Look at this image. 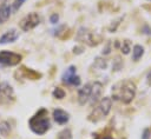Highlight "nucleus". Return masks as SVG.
<instances>
[{"label": "nucleus", "instance_id": "11", "mask_svg": "<svg viewBox=\"0 0 151 139\" xmlns=\"http://www.w3.org/2000/svg\"><path fill=\"white\" fill-rule=\"evenodd\" d=\"M101 90H103L101 82H99V81L92 82V94H91V99H90V102H91V104L97 102L98 98H99L100 94H101Z\"/></svg>", "mask_w": 151, "mask_h": 139}, {"label": "nucleus", "instance_id": "8", "mask_svg": "<svg viewBox=\"0 0 151 139\" xmlns=\"http://www.w3.org/2000/svg\"><path fill=\"white\" fill-rule=\"evenodd\" d=\"M91 94H92V82H87L81 88H79V91H78V102H79V105L87 104L91 99Z\"/></svg>", "mask_w": 151, "mask_h": 139}, {"label": "nucleus", "instance_id": "14", "mask_svg": "<svg viewBox=\"0 0 151 139\" xmlns=\"http://www.w3.org/2000/svg\"><path fill=\"white\" fill-rule=\"evenodd\" d=\"M21 72L24 73V75L26 77V78H28V79H32V80H37V79H39V78H41V74L40 73H38V72H35V71H33V70H27L26 67H21Z\"/></svg>", "mask_w": 151, "mask_h": 139}, {"label": "nucleus", "instance_id": "21", "mask_svg": "<svg viewBox=\"0 0 151 139\" xmlns=\"http://www.w3.org/2000/svg\"><path fill=\"white\" fill-rule=\"evenodd\" d=\"M120 49H122V52H123L124 54H127V53L130 52V41H129V40H124L123 44H122Z\"/></svg>", "mask_w": 151, "mask_h": 139}, {"label": "nucleus", "instance_id": "4", "mask_svg": "<svg viewBox=\"0 0 151 139\" xmlns=\"http://www.w3.org/2000/svg\"><path fill=\"white\" fill-rule=\"evenodd\" d=\"M77 40L81 41L88 46H97L101 41V37L97 35L94 32L90 31L88 28L80 27L77 32Z\"/></svg>", "mask_w": 151, "mask_h": 139}, {"label": "nucleus", "instance_id": "26", "mask_svg": "<svg viewBox=\"0 0 151 139\" xmlns=\"http://www.w3.org/2000/svg\"><path fill=\"white\" fill-rule=\"evenodd\" d=\"M149 1H151V0H149Z\"/></svg>", "mask_w": 151, "mask_h": 139}, {"label": "nucleus", "instance_id": "3", "mask_svg": "<svg viewBox=\"0 0 151 139\" xmlns=\"http://www.w3.org/2000/svg\"><path fill=\"white\" fill-rule=\"evenodd\" d=\"M111 107H112V99L109 98V97L101 98L100 101L94 106V108L90 113L88 120L93 121V123H97V121L101 120L103 118H105L110 113Z\"/></svg>", "mask_w": 151, "mask_h": 139}, {"label": "nucleus", "instance_id": "20", "mask_svg": "<svg viewBox=\"0 0 151 139\" xmlns=\"http://www.w3.org/2000/svg\"><path fill=\"white\" fill-rule=\"evenodd\" d=\"M80 82H81L80 77L76 74V75H73V77L71 78V80L68 81V84H67V85H71V86H79V85H80Z\"/></svg>", "mask_w": 151, "mask_h": 139}, {"label": "nucleus", "instance_id": "15", "mask_svg": "<svg viewBox=\"0 0 151 139\" xmlns=\"http://www.w3.org/2000/svg\"><path fill=\"white\" fill-rule=\"evenodd\" d=\"M144 54V47L140 45H134L132 48V59L134 61H138Z\"/></svg>", "mask_w": 151, "mask_h": 139}, {"label": "nucleus", "instance_id": "9", "mask_svg": "<svg viewBox=\"0 0 151 139\" xmlns=\"http://www.w3.org/2000/svg\"><path fill=\"white\" fill-rule=\"evenodd\" d=\"M19 38V33L15 28H11L7 32H5L1 37H0V44L5 45V44H9V42H14L17 39Z\"/></svg>", "mask_w": 151, "mask_h": 139}, {"label": "nucleus", "instance_id": "17", "mask_svg": "<svg viewBox=\"0 0 151 139\" xmlns=\"http://www.w3.org/2000/svg\"><path fill=\"white\" fill-rule=\"evenodd\" d=\"M58 139H72V132L70 128H64L63 131L59 132Z\"/></svg>", "mask_w": 151, "mask_h": 139}, {"label": "nucleus", "instance_id": "22", "mask_svg": "<svg viewBox=\"0 0 151 139\" xmlns=\"http://www.w3.org/2000/svg\"><path fill=\"white\" fill-rule=\"evenodd\" d=\"M151 138V132L149 128H145L142 133V139H150Z\"/></svg>", "mask_w": 151, "mask_h": 139}, {"label": "nucleus", "instance_id": "13", "mask_svg": "<svg viewBox=\"0 0 151 139\" xmlns=\"http://www.w3.org/2000/svg\"><path fill=\"white\" fill-rule=\"evenodd\" d=\"M77 68H76V66H70L65 72H64V74H63V77H61V81L64 82V84H68V81L71 80V78L73 77V75H76V71Z\"/></svg>", "mask_w": 151, "mask_h": 139}, {"label": "nucleus", "instance_id": "18", "mask_svg": "<svg viewBox=\"0 0 151 139\" xmlns=\"http://www.w3.org/2000/svg\"><path fill=\"white\" fill-rule=\"evenodd\" d=\"M65 91L63 90V88H60V87H55L54 90H53V92H52V95L54 97V98H57V99H63L64 97H65Z\"/></svg>", "mask_w": 151, "mask_h": 139}, {"label": "nucleus", "instance_id": "25", "mask_svg": "<svg viewBox=\"0 0 151 139\" xmlns=\"http://www.w3.org/2000/svg\"><path fill=\"white\" fill-rule=\"evenodd\" d=\"M98 139H111L109 135H105V137H101V138H98Z\"/></svg>", "mask_w": 151, "mask_h": 139}, {"label": "nucleus", "instance_id": "24", "mask_svg": "<svg viewBox=\"0 0 151 139\" xmlns=\"http://www.w3.org/2000/svg\"><path fill=\"white\" fill-rule=\"evenodd\" d=\"M146 82L149 86H151V71H149V73L146 74Z\"/></svg>", "mask_w": 151, "mask_h": 139}, {"label": "nucleus", "instance_id": "6", "mask_svg": "<svg viewBox=\"0 0 151 139\" xmlns=\"http://www.w3.org/2000/svg\"><path fill=\"white\" fill-rule=\"evenodd\" d=\"M15 100L13 87L6 82H0V105H11Z\"/></svg>", "mask_w": 151, "mask_h": 139}, {"label": "nucleus", "instance_id": "19", "mask_svg": "<svg viewBox=\"0 0 151 139\" xmlns=\"http://www.w3.org/2000/svg\"><path fill=\"white\" fill-rule=\"evenodd\" d=\"M25 1H26V0H14V1L12 2V5H11V7H12V12L15 13V12L22 6V4H24Z\"/></svg>", "mask_w": 151, "mask_h": 139}, {"label": "nucleus", "instance_id": "5", "mask_svg": "<svg viewBox=\"0 0 151 139\" xmlns=\"http://www.w3.org/2000/svg\"><path fill=\"white\" fill-rule=\"evenodd\" d=\"M39 24H40V16H39V14L32 12V13H28L27 15H25V16L20 20L19 27H20V29H22L24 32H28V31L35 28Z\"/></svg>", "mask_w": 151, "mask_h": 139}, {"label": "nucleus", "instance_id": "2", "mask_svg": "<svg viewBox=\"0 0 151 139\" xmlns=\"http://www.w3.org/2000/svg\"><path fill=\"white\" fill-rule=\"evenodd\" d=\"M28 126L33 133L38 135L45 134L51 127L50 119L47 117V111L45 108H40L33 117H31V119L28 120Z\"/></svg>", "mask_w": 151, "mask_h": 139}, {"label": "nucleus", "instance_id": "16", "mask_svg": "<svg viewBox=\"0 0 151 139\" xmlns=\"http://www.w3.org/2000/svg\"><path fill=\"white\" fill-rule=\"evenodd\" d=\"M9 133H11V125H9V123L6 121V120L0 121V134L7 137Z\"/></svg>", "mask_w": 151, "mask_h": 139}, {"label": "nucleus", "instance_id": "10", "mask_svg": "<svg viewBox=\"0 0 151 139\" xmlns=\"http://www.w3.org/2000/svg\"><path fill=\"white\" fill-rule=\"evenodd\" d=\"M53 119L55 120L57 124L65 125L70 120V115L66 111H64L61 108H55V110H53Z\"/></svg>", "mask_w": 151, "mask_h": 139}, {"label": "nucleus", "instance_id": "23", "mask_svg": "<svg viewBox=\"0 0 151 139\" xmlns=\"http://www.w3.org/2000/svg\"><path fill=\"white\" fill-rule=\"evenodd\" d=\"M58 21H59V15H58L57 13H54V14H52V15L50 16V22H51V24L54 25V24H57Z\"/></svg>", "mask_w": 151, "mask_h": 139}, {"label": "nucleus", "instance_id": "1", "mask_svg": "<svg viewBox=\"0 0 151 139\" xmlns=\"http://www.w3.org/2000/svg\"><path fill=\"white\" fill-rule=\"evenodd\" d=\"M136 85L131 80H122L112 86V98L124 104H130L136 95Z\"/></svg>", "mask_w": 151, "mask_h": 139}, {"label": "nucleus", "instance_id": "12", "mask_svg": "<svg viewBox=\"0 0 151 139\" xmlns=\"http://www.w3.org/2000/svg\"><path fill=\"white\" fill-rule=\"evenodd\" d=\"M11 13H12L11 5H7V4L1 5L0 6V24H5L9 19Z\"/></svg>", "mask_w": 151, "mask_h": 139}, {"label": "nucleus", "instance_id": "7", "mask_svg": "<svg viewBox=\"0 0 151 139\" xmlns=\"http://www.w3.org/2000/svg\"><path fill=\"white\" fill-rule=\"evenodd\" d=\"M22 57L19 53L11 52L7 49L0 51V65L4 66H15L21 61Z\"/></svg>", "mask_w": 151, "mask_h": 139}, {"label": "nucleus", "instance_id": "27", "mask_svg": "<svg viewBox=\"0 0 151 139\" xmlns=\"http://www.w3.org/2000/svg\"><path fill=\"white\" fill-rule=\"evenodd\" d=\"M97 139H98V138H97Z\"/></svg>", "mask_w": 151, "mask_h": 139}]
</instances>
